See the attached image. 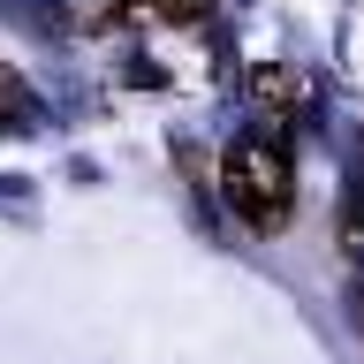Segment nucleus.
Instances as JSON below:
<instances>
[{"label":"nucleus","mask_w":364,"mask_h":364,"mask_svg":"<svg viewBox=\"0 0 364 364\" xmlns=\"http://www.w3.org/2000/svg\"><path fill=\"white\" fill-rule=\"evenodd\" d=\"M220 198H228V213H235L243 228L273 235V228L296 213V159H289V144H281L273 129L228 144V159H220Z\"/></svg>","instance_id":"obj_1"},{"label":"nucleus","mask_w":364,"mask_h":364,"mask_svg":"<svg viewBox=\"0 0 364 364\" xmlns=\"http://www.w3.org/2000/svg\"><path fill=\"white\" fill-rule=\"evenodd\" d=\"M213 0H152V16H167V23H198Z\"/></svg>","instance_id":"obj_2"}]
</instances>
